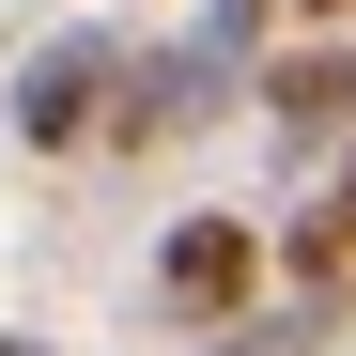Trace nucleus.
<instances>
[{
    "label": "nucleus",
    "mask_w": 356,
    "mask_h": 356,
    "mask_svg": "<svg viewBox=\"0 0 356 356\" xmlns=\"http://www.w3.org/2000/svg\"><path fill=\"white\" fill-rule=\"evenodd\" d=\"M294 31H356V0H294Z\"/></svg>",
    "instance_id": "0eeeda50"
},
{
    "label": "nucleus",
    "mask_w": 356,
    "mask_h": 356,
    "mask_svg": "<svg viewBox=\"0 0 356 356\" xmlns=\"http://www.w3.org/2000/svg\"><path fill=\"white\" fill-rule=\"evenodd\" d=\"M232 108H248V78H217V63H202V31H155L140 63H124V108H108V140H124V155H155V140L232 124Z\"/></svg>",
    "instance_id": "7ed1b4c3"
},
{
    "label": "nucleus",
    "mask_w": 356,
    "mask_h": 356,
    "mask_svg": "<svg viewBox=\"0 0 356 356\" xmlns=\"http://www.w3.org/2000/svg\"><path fill=\"white\" fill-rule=\"evenodd\" d=\"M279 294H310V310H341V294H356V170H341V186H310V202L279 217Z\"/></svg>",
    "instance_id": "39448f33"
},
{
    "label": "nucleus",
    "mask_w": 356,
    "mask_h": 356,
    "mask_svg": "<svg viewBox=\"0 0 356 356\" xmlns=\"http://www.w3.org/2000/svg\"><path fill=\"white\" fill-rule=\"evenodd\" d=\"M264 140H279V170L325 155V140H356V31H279V63H264Z\"/></svg>",
    "instance_id": "20e7f679"
},
{
    "label": "nucleus",
    "mask_w": 356,
    "mask_h": 356,
    "mask_svg": "<svg viewBox=\"0 0 356 356\" xmlns=\"http://www.w3.org/2000/svg\"><path fill=\"white\" fill-rule=\"evenodd\" d=\"M124 63H140V31H108V16L47 31L31 63L0 78V124H16L31 155H93V140H108V108H124Z\"/></svg>",
    "instance_id": "f03ea898"
},
{
    "label": "nucleus",
    "mask_w": 356,
    "mask_h": 356,
    "mask_svg": "<svg viewBox=\"0 0 356 356\" xmlns=\"http://www.w3.org/2000/svg\"><path fill=\"white\" fill-rule=\"evenodd\" d=\"M0 356H47V341H0Z\"/></svg>",
    "instance_id": "6e6552de"
},
{
    "label": "nucleus",
    "mask_w": 356,
    "mask_h": 356,
    "mask_svg": "<svg viewBox=\"0 0 356 356\" xmlns=\"http://www.w3.org/2000/svg\"><path fill=\"white\" fill-rule=\"evenodd\" d=\"M279 294V217H248V202H202V217H170L155 232V325H248Z\"/></svg>",
    "instance_id": "f257e3e1"
},
{
    "label": "nucleus",
    "mask_w": 356,
    "mask_h": 356,
    "mask_svg": "<svg viewBox=\"0 0 356 356\" xmlns=\"http://www.w3.org/2000/svg\"><path fill=\"white\" fill-rule=\"evenodd\" d=\"M310 325H325V310L294 294V310H248V325H217V356H310Z\"/></svg>",
    "instance_id": "423d86ee"
}]
</instances>
